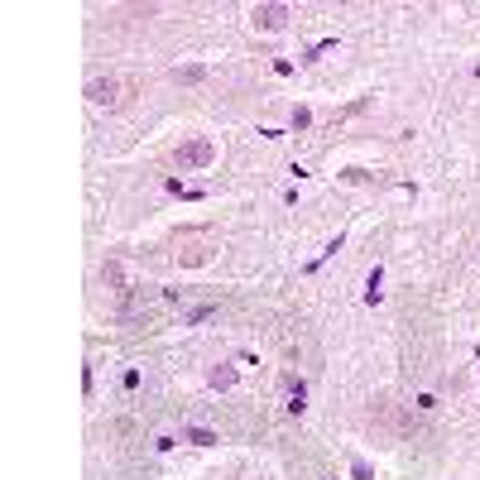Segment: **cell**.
I'll return each instance as SVG.
<instances>
[{"label": "cell", "instance_id": "cell-4", "mask_svg": "<svg viewBox=\"0 0 480 480\" xmlns=\"http://www.w3.org/2000/svg\"><path fill=\"white\" fill-rule=\"evenodd\" d=\"M173 77H178V82H197V77H202V68H178Z\"/></svg>", "mask_w": 480, "mask_h": 480}, {"label": "cell", "instance_id": "cell-1", "mask_svg": "<svg viewBox=\"0 0 480 480\" xmlns=\"http://www.w3.org/2000/svg\"><path fill=\"white\" fill-rule=\"evenodd\" d=\"M125 82H116V77H96V82H91L87 87V101L91 106H121V101H125Z\"/></svg>", "mask_w": 480, "mask_h": 480}, {"label": "cell", "instance_id": "cell-2", "mask_svg": "<svg viewBox=\"0 0 480 480\" xmlns=\"http://www.w3.org/2000/svg\"><path fill=\"white\" fill-rule=\"evenodd\" d=\"M284 20H288V5H255V24L264 29H284Z\"/></svg>", "mask_w": 480, "mask_h": 480}, {"label": "cell", "instance_id": "cell-3", "mask_svg": "<svg viewBox=\"0 0 480 480\" xmlns=\"http://www.w3.org/2000/svg\"><path fill=\"white\" fill-rule=\"evenodd\" d=\"M178 159H183V164H207V159H212V144H187Z\"/></svg>", "mask_w": 480, "mask_h": 480}]
</instances>
